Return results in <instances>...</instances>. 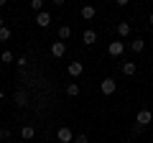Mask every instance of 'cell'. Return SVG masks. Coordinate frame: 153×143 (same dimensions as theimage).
I'll return each mask as SVG.
<instances>
[{
  "mask_svg": "<svg viewBox=\"0 0 153 143\" xmlns=\"http://www.w3.org/2000/svg\"><path fill=\"white\" fill-rule=\"evenodd\" d=\"M56 141H59V143H71V141H74L71 128H69V125H61L59 130H56Z\"/></svg>",
  "mask_w": 153,
  "mask_h": 143,
  "instance_id": "obj_1",
  "label": "cell"
},
{
  "mask_svg": "<svg viewBox=\"0 0 153 143\" xmlns=\"http://www.w3.org/2000/svg\"><path fill=\"white\" fill-rule=\"evenodd\" d=\"M123 51H125V44L123 41H110V46H107L110 56H123Z\"/></svg>",
  "mask_w": 153,
  "mask_h": 143,
  "instance_id": "obj_2",
  "label": "cell"
},
{
  "mask_svg": "<svg viewBox=\"0 0 153 143\" xmlns=\"http://www.w3.org/2000/svg\"><path fill=\"white\" fill-rule=\"evenodd\" d=\"M100 89H102V95H112L115 89H117V82H115L112 77H107V79H102V84H100Z\"/></svg>",
  "mask_w": 153,
  "mask_h": 143,
  "instance_id": "obj_3",
  "label": "cell"
},
{
  "mask_svg": "<svg viewBox=\"0 0 153 143\" xmlns=\"http://www.w3.org/2000/svg\"><path fill=\"white\" fill-rule=\"evenodd\" d=\"M151 120H153V112H151V110H140V112H138V118H135V125L146 128Z\"/></svg>",
  "mask_w": 153,
  "mask_h": 143,
  "instance_id": "obj_4",
  "label": "cell"
},
{
  "mask_svg": "<svg viewBox=\"0 0 153 143\" xmlns=\"http://www.w3.org/2000/svg\"><path fill=\"white\" fill-rule=\"evenodd\" d=\"M64 54H66V44H64V41H54V44H51V56L61 59Z\"/></svg>",
  "mask_w": 153,
  "mask_h": 143,
  "instance_id": "obj_5",
  "label": "cell"
},
{
  "mask_svg": "<svg viewBox=\"0 0 153 143\" xmlns=\"http://www.w3.org/2000/svg\"><path fill=\"white\" fill-rule=\"evenodd\" d=\"M82 41H84V44H87V46H92V44H97V33H94L92 28H87V31L82 33Z\"/></svg>",
  "mask_w": 153,
  "mask_h": 143,
  "instance_id": "obj_6",
  "label": "cell"
},
{
  "mask_svg": "<svg viewBox=\"0 0 153 143\" xmlns=\"http://www.w3.org/2000/svg\"><path fill=\"white\" fill-rule=\"evenodd\" d=\"M36 23H38L41 28H49V26H51V16H49V13H44V10H41V13L36 16Z\"/></svg>",
  "mask_w": 153,
  "mask_h": 143,
  "instance_id": "obj_7",
  "label": "cell"
},
{
  "mask_svg": "<svg viewBox=\"0 0 153 143\" xmlns=\"http://www.w3.org/2000/svg\"><path fill=\"white\" fill-rule=\"evenodd\" d=\"M82 72H84V64H82V61H71V64H69V74H71V77H79Z\"/></svg>",
  "mask_w": 153,
  "mask_h": 143,
  "instance_id": "obj_8",
  "label": "cell"
},
{
  "mask_svg": "<svg viewBox=\"0 0 153 143\" xmlns=\"http://www.w3.org/2000/svg\"><path fill=\"white\" fill-rule=\"evenodd\" d=\"M117 36H120V39L130 36V23H128V21H120V23H117Z\"/></svg>",
  "mask_w": 153,
  "mask_h": 143,
  "instance_id": "obj_9",
  "label": "cell"
},
{
  "mask_svg": "<svg viewBox=\"0 0 153 143\" xmlns=\"http://www.w3.org/2000/svg\"><path fill=\"white\" fill-rule=\"evenodd\" d=\"M135 72H138V64H135V61H125V64H123V74H128V77H133Z\"/></svg>",
  "mask_w": 153,
  "mask_h": 143,
  "instance_id": "obj_10",
  "label": "cell"
},
{
  "mask_svg": "<svg viewBox=\"0 0 153 143\" xmlns=\"http://www.w3.org/2000/svg\"><path fill=\"white\" fill-rule=\"evenodd\" d=\"M33 136H36V128H33V125H23V130H21V138H23V141H31Z\"/></svg>",
  "mask_w": 153,
  "mask_h": 143,
  "instance_id": "obj_11",
  "label": "cell"
},
{
  "mask_svg": "<svg viewBox=\"0 0 153 143\" xmlns=\"http://www.w3.org/2000/svg\"><path fill=\"white\" fill-rule=\"evenodd\" d=\"M94 16H97V10H94L92 5H84V8H82V18H84V21H92Z\"/></svg>",
  "mask_w": 153,
  "mask_h": 143,
  "instance_id": "obj_12",
  "label": "cell"
},
{
  "mask_svg": "<svg viewBox=\"0 0 153 143\" xmlns=\"http://www.w3.org/2000/svg\"><path fill=\"white\" fill-rule=\"evenodd\" d=\"M143 49H146V41H143V39H135V41H130V51H135V54H140Z\"/></svg>",
  "mask_w": 153,
  "mask_h": 143,
  "instance_id": "obj_13",
  "label": "cell"
},
{
  "mask_svg": "<svg viewBox=\"0 0 153 143\" xmlns=\"http://www.w3.org/2000/svg\"><path fill=\"white\" fill-rule=\"evenodd\" d=\"M13 102H16L18 107H26V105H28V97H26V92H16V97H13Z\"/></svg>",
  "mask_w": 153,
  "mask_h": 143,
  "instance_id": "obj_14",
  "label": "cell"
},
{
  "mask_svg": "<svg viewBox=\"0 0 153 143\" xmlns=\"http://www.w3.org/2000/svg\"><path fill=\"white\" fill-rule=\"evenodd\" d=\"M0 61H5V64H13V61H16V54H13V51H3V54H0Z\"/></svg>",
  "mask_w": 153,
  "mask_h": 143,
  "instance_id": "obj_15",
  "label": "cell"
},
{
  "mask_svg": "<svg viewBox=\"0 0 153 143\" xmlns=\"http://www.w3.org/2000/svg\"><path fill=\"white\" fill-rule=\"evenodd\" d=\"M28 5H31V10L36 13V16H38V13H41V8H44V0H31Z\"/></svg>",
  "mask_w": 153,
  "mask_h": 143,
  "instance_id": "obj_16",
  "label": "cell"
},
{
  "mask_svg": "<svg viewBox=\"0 0 153 143\" xmlns=\"http://www.w3.org/2000/svg\"><path fill=\"white\" fill-rule=\"evenodd\" d=\"M69 36H71V28H69V26H61V28H59V39H61V41H66Z\"/></svg>",
  "mask_w": 153,
  "mask_h": 143,
  "instance_id": "obj_17",
  "label": "cell"
},
{
  "mask_svg": "<svg viewBox=\"0 0 153 143\" xmlns=\"http://www.w3.org/2000/svg\"><path fill=\"white\" fill-rule=\"evenodd\" d=\"M66 95H69V97H76V95H79V84H76V82H71L69 87H66Z\"/></svg>",
  "mask_w": 153,
  "mask_h": 143,
  "instance_id": "obj_18",
  "label": "cell"
},
{
  "mask_svg": "<svg viewBox=\"0 0 153 143\" xmlns=\"http://www.w3.org/2000/svg\"><path fill=\"white\" fill-rule=\"evenodd\" d=\"M8 39H10V28L3 26V28H0V41H8Z\"/></svg>",
  "mask_w": 153,
  "mask_h": 143,
  "instance_id": "obj_19",
  "label": "cell"
},
{
  "mask_svg": "<svg viewBox=\"0 0 153 143\" xmlns=\"http://www.w3.org/2000/svg\"><path fill=\"white\" fill-rule=\"evenodd\" d=\"M0 138H3V141H8V138H10V130H8V128H0Z\"/></svg>",
  "mask_w": 153,
  "mask_h": 143,
  "instance_id": "obj_20",
  "label": "cell"
},
{
  "mask_svg": "<svg viewBox=\"0 0 153 143\" xmlns=\"http://www.w3.org/2000/svg\"><path fill=\"white\" fill-rule=\"evenodd\" d=\"M74 143H89V141H87V136H84V133H79V136L74 138Z\"/></svg>",
  "mask_w": 153,
  "mask_h": 143,
  "instance_id": "obj_21",
  "label": "cell"
},
{
  "mask_svg": "<svg viewBox=\"0 0 153 143\" xmlns=\"http://www.w3.org/2000/svg\"><path fill=\"white\" fill-rule=\"evenodd\" d=\"M16 64H18V66H26V64H28V59H26V56H18Z\"/></svg>",
  "mask_w": 153,
  "mask_h": 143,
  "instance_id": "obj_22",
  "label": "cell"
},
{
  "mask_svg": "<svg viewBox=\"0 0 153 143\" xmlns=\"http://www.w3.org/2000/svg\"><path fill=\"white\" fill-rule=\"evenodd\" d=\"M148 23H151V26H153V13H151V18H148Z\"/></svg>",
  "mask_w": 153,
  "mask_h": 143,
  "instance_id": "obj_23",
  "label": "cell"
},
{
  "mask_svg": "<svg viewBox=\"0 0 153 143\" xmlns=\"http://www.w3.org/2000/svg\"><path fill=\"white\" fill-rule=\"evenodd\" d=\"M3 97H5V95H3V89H0V100H3Z\"/></svg>",
  "mask_w": 153,
  "mask_h": 143,
  "instance_id": "obj_24",
  "label": "cell"
},
{
  "mask_svg": "<svg viewBox=\"0 0 153 143\" xmlns=\"http://www.w3.org/2000/svg\"><path fill=\"white\" fill-rule=\"evenodd\" d=\"M0 28H3V16H0Z\"/></svg>",
  "mask_w": 153,
  "mask_h": 143,
  "instance_id": "obj_25",
  "label": "cell"
},
{
  "mask_svg": "<svg viewBox=\"0 0 153 143\" xmlns=\"http://www.w3.org/2000/svg\"><path fill=\"white\" fill-rule=\"evenodd\" d=\"M123 143H133V141H123Z\"/></svg>",
  "mask_w": 153,
  "mask_h": 143,
  "instance_id": "obj_26",
  "label": "cell"
},
{
  "mask_svg": "<svg viewBox=\"0 0 153 143\" xmlns=\"http://www.w3.org/2000/svg\"><path fill=\"white\" fill-rule=\"evenodd\" d=\"M0 72H3V69H0Z\"/></svg>",
  "mask_w": 153,
  "mask_h": 143,
  "instance_id": "obj_27",
  "label": "cell"
},
{
  "mask_svg": "<svg viewBox=\"0 0 153 143\" xmlns=\"http://www.w3.org/2000/svg\"><path fill=\"white\" fill-rule=\"evenodd\" d=\"M151 143H153V141H151Z\"/></svg>",
  "mask_w": 153,
  "mask_h": 143,
  "instance_id": "obj_28",
  "label": "cell"
}]
</instances>
